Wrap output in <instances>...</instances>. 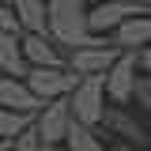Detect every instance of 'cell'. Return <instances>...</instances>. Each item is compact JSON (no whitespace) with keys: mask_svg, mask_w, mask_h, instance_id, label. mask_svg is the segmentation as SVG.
Here are the masks:
<instances>
[{"mask_svg":"<svg viewBox=\"0 0 151 151\" xmlns=\"http://www.w3.org/2000/svg\"><path fill=\"white\" fill-rule=\"evenodd\" d=\"M49 38L68 49L106 45L110 38L91 34V4L87 0H49Z\"/></svg>","mask_w":151,"mask_h":151,"instance_id":"1","label":"cell"},{"mask_svg":"<svg viewBox=\"0 0 151 151\" xmlns=\"http://www.w3.org/2000/svg\"><path fill=\"white\" fill-rule=\"evenodd\" d=\"M68 102H72V117L79 125L98 129L102 117H106V110H110V106H106V76H83Z\"/></svg>","mask_w":151,"mask_h":151,"instance_id":"2","label":"cell"},{"mask_svg":"<svg viewBox=\"0 0 151 151\" xmlns=\"http://www.w3.org/2000/svg\"><path fill=\"white\" fill-rule=\"evenodd\" d=\"M27 87L42 102H57V98H72V91L79 87V76L72 68H30L27 72Z\"/></svg>","mask_w":151,"mask_h":151,"instance_id":"3","label":"cell"},{"mask_svg":"<svg viewBox=\"0 0 151 151\" xmlns=\"http://www.w3.org/2000/svg\"><path fill=\"white\" fill-rule=\"evenodd\" d=\"M140 53H121L117 64L106 72V98L113 106H129L136 94V79H140Z\"/></svg>","mask_w":151,"mask_h":151,"instance_id":"4","label":"cell"},{"mask_svg":"<svg viewBox=\"0 0 151 151\" xmlns=\"http://www.w3.org/2000/svg\"><path fill=\"white\" fill-rule=\"evenodd\" d=\"M72 102L68 98H57V102H45V110L34 117V129L42 136L45 147H64L68 140V129H72Z\"/></svg>","mask_w":151,"mask_h":151,"instance_id":"5","label":"cell"},{"mask_svg":"<svg viewBox=\"0 0 151 151\" xmlns=\"http://www.w3.org/2000/svg\"><path fill=\"white\" fill-rule=\"evenodd\" d=\"M117 57H121V49L113 45V38L106 42V45H87V49H72L68 53V68H72L79 79L83 76H106L117 64Z\"/></svg>","mask_w":151,"mask_h":151,"instance_id":"6","label":"cell"},{"mask_svg":"<svg viewBox=\"0 0 151 151\" xmlns=\"http://www.w3.org/2000/svg\"><path fill=\"white\" fill-rule=\"evenodd\" d=\"M132 15H147L140 4H132V0H106V4H94L91 8V34L98 38H113V30L121 27V23H129Z\"/></svg>","mask_w":151,"mask_h":151,"instance_id":"7","label":"cell"},{"mask_svg":"<svg viewBox=\"0 0 151 151\" xmlns=\"http://www.w3.org/2000/svg\"><path fill=\"white\" fill-rule=\"evenodd\" d=\"M0 110H15V113H30V117H38V113L45 110V102L27 87V79L0 76Z\"/></svg>","mask_w":151,"mask_h":151,"instance_id":"8","label":"cell"},{"mask_svg":"<svg viewBox=\"0 0 151 151\" xmlns=\"http://www.w3.org/2000/svg\"><path fill=\"white\" fill-rule=\"evenodd\" d=\"M98 129H102V132H110V136H117V140H125V144H136V147H151V136L144 132V125H140V121H136V117H132L125 106H110Z\"/></svg>","mask_w":151,"mask_h":151,"instance_id":"9","label":"cell"},{"mask_svg":"<svg viewBox=\"0 0 151 151\" xmlns=\"http://www.w3.org/2000/svg\"><path fill=\"white\" fill-rule=\"evenodd\" d=\"M23 53H27V64L30 68H68V57L60 53L49 34H23Z\"/></svg>","mask_w":151,"mask_h":151,"instance_id":"10","label":"cell"},{"mask_svg":"<svg viewBox=\"0 0 151 151\" xmlns=\"http://www.w3.org/2000/svg\"><path fill=\"white\" fill-rule=\"evenodd\" d=\"M113 45H117L121 53H136V45L147 49L151 45V12L147 15H132L129 23H121V27L113 30Z\"/></svg>","mask_w":151,"mask_h":151,"instance_id":"11","label":"cell"},{"mask_svg":"<svg viewBox=\"0 0 151 151\" xmlns=\"http://www.w3.org/2000/svg\"><path fill=\"white\" fill-rule=\"evenodd\" d=\"M27 72H30V64L23 53V34H0V76L27 79Z\"/></svg>","mask_w":151,"mask_h":151,"instance_id":"12","label":"cell"},{"mask_svg":"<svg viewBox=\"0 0 151 151\" xmlns=\"http://www.w3.org/2000/svg\"><path fill=\"white\" fill-rule=\"evenodd\" d=\"M12 8H15L23 30H30V34H49V0H15Z\"/></svg>","mask_w":151,"mask_h":151,"instance_id":"13","label":"cell"},{"mask_svg":"<svg viewBox=\"0 0 151 151\" xmlns=\"http://www.w3.org/2000/svg\"><path fill=\"white\" fill-rule=\"evenodd\" d=\"M102 136H106L102 129H91V125H79V121H72L68 140H64V151H110V144H106Z\"/></svg>","mask_w":151,"mask_h":151,"instance_id":"14","label":"cell"},{"mask_svg":"<svg viewBox=\"0 0 151 151\" xmlns=\"http://www.w3.org/2000/svg\"><path fill=\"white\" fill-rule=\"evenodd\" d=\"M27 129H34V117L30 113H15V110H0V140L15 144Z\"/></svg>","mask_w":151,"mask_h":151,"instance_id":"15","label":"cell"},{"mask_svg":"<svg viewBox=\"0 0 151 151\" xmlns=\"http://www.w3.org/2000/svg\"><path fill=\"white\" fill-rule=\"evenodd\" d=\"M0 34H27L23 23H19V15H15V8L4 4V0H0Z\"/></svg>","mask_w":151,"mask_h":151,"instance_id":"16","label":"cell"},{"mask_svg":"<svg viewBox=\"0 0 151 151\" xmlns=\"http://www.w3.org/2000/svg\"><path fill=\"white\" fill-rule=\"evenodd\" d=\"M12 151H45V144H42L38 129H27V132L15 140V144H12Z\"/></svg>","mask_w":151,"mask_h":151,"instance_id":"17","label":"cell"},{"mask_svg":"<svg viewBox=\"0 0 151 151\" xmlns=\"http://www.w3.org/2000/svg\"><path fill=\"white\" fill-rule=\"evenodd\" d=\"M132 98H136V106H144V110L151 113V76H140V79H136V94H132Z\"/></svg>","mask_w":151,"mask_h":151,"instance_id":"18","label":"cell"},{"mask_svg":"<svg viewBox=\"0 0 151 151\" xmlns=\"http://www.w3.org/2000/svg\"><path fill=\"white\" fill-rule=\"evenodd\" d=\"M140 72L151 76V45H147V49H140Z\"/></svg>","mask_w":151,"mask_h":151,"instance_id":"19","label":"cell"},{"mask_svg":"<svg viewBox=\"0 0 151 151\" xmlns=\"http://www.w3.org/2000/svg\"><path fill=\"white\" fill-rule=\"evenodd\" d=\"M110 151H151V147H136V144H125V140H113Z\"/></svg>","mask_w":151,"mask_h":151,"instance_id":"20","label":"cell"},{"mask_svg":"<svg viewBox=\"0 0 151 151\" xmlns=\"http://www.w3.org/2000/svg\"><path fill=\"white\" fill-rule=\"evenodd\" d=\"M132 4H140L144 12H151V0H132Z\"/></svg>","mask_w":151,"mask_h":151,"instance_id":"21","label":"cell"},{"mask_svg":"<svg viewBox=\"0 0 151 151\" xmlns=\"http://www.w3.org/2000/svg\"><path fill=\"white\" fill-rule=\"evenodd\" d=\"M0 151H12V144H8V140H0Z\"/></svg>","mask_w":151,"mask_h":151,"instance_id":"22","label":"cell"},{"mask_svg":"<svg viewBox=\"0 0 151 151\" xmlns=\"http://www.w3.org/2000/svg\"><path fill=\"white\" fill-rule=\"evenodd\" d=\"M87 4H91V8H94V4H106V0H87Z\"/></svg>","mask_w":151,"mask_h":151,"instance_id":"23","label":"cell"},{"mask_svg":"<svg viewBox=\"0 0 151 151\" xmlns=\"http://www.w3.org/2000/svg\"><path fill=\"white\" fill-rule=\"evenodd\" d=\"M45 151H64V147H45Z\"/></svg>","mask_w":151,"mask_h":151,"instance_id":"24","label":"cell"},{"mask_svg":"<svg viewBox=\"0 0 151 151\" xmlns=\"http://www.w3.org/2000/svg\"><path fill=\"white\" fill-rule=\"evenodd\" d=\"M4 4H15V0H4Z\"/></svg>","mask_w":151,"mask_h":151,"instance_id":"25","label":"cell"}]
</instances>
